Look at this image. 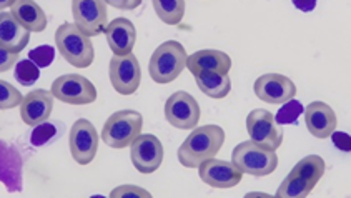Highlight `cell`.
Masks as SVG:
<instances>
[{
  "label": "cell",
  "instance_id": "obj_1",
  "mask_svg": "<svg viewBox=\"0 0 351 198\" xmlns=\"http://www.w3.org/2000/svg\"><path fill=\"white\" fill-rule=\"evenodd\" d=\"M225 143V130L218 125L195 127L178 149V162L185 169H198L213 158Z\"/></svg>",
  "mask_w": 351,
  "mask_h": 198
},
{
  "label": "cell",
  "instance_id": "obj_14",
  "mask_svg": "<svg viewBox=\"0 0 351 198\" xmlns=\"http://www.w3.org/2000/svg\"><path fill=\"white\" fill-rule=\"evenodd\" d=\"M255 95L263 102L271 105H283L288 100L295 99L296 85L293 80L282 73H265L253 84Z\"/></svg>",
  "mask_w": 351,
  "mask_h": 198
},
{
  "label": "cell",
  "instance_id": "obj_33",
  "mask_svg": "<svg viewBox=\"0 0 351 198\" xmlns=\"http://www.w3.org/2000/svg\"><path fill=\"white\" fill-rule=\"evenodd\" d=\"M105 2L120 10H135L143 0H105Z\"/></svg>",
  "mask_w": 351,
  "mask_h": 198
},
{
  "label": "cell",
  "instance_id": "obj_6",
  "mask_svg": "<svg viewBox=\"0 0 351 198\" xmlns=\"http://www.w3.org/2000/svg\"><path fill=\"white\" fill-rule=\"evenodd\" d=\"M232 160L243 173L253 175V177H265L270 175L278 166V157L275 150L265 149L253 140L241 142L233 149Z\"/></svg>",
  "mask_w": 351,
  "mask_h": 198
},
{
  "label": "cell",
  "instance_id": "obj_10",
  "mask_svg": "<svg viewBox=\"0 0 351 198\" xmlns=\"http://www.w3.org/2000/svg\"><path fill=\"white\" fill-rule=\"evenodd\" d=\"M69 147L72 158L79 165H88L99 150V134L93 123L87 119H79L70 128Z\"/></svg>",
  "mask_w": 351,
  "mask_h": 198
},
{
  "label": "cell",
  "instance_id": "obj_18",
  "mask_svg": "<svg viewBox=\"0 0 351 198\" xmlns=\"http://www.w3.org/2000/svg\"><path fill=\"white\" fill-rule=\"evenodd\" d=\"M306 128L313 137L328 138L337 130V114L325 102H311L305 108Z\"/></svg>",
  "mask_w": 351,
  "mask_h": 198
},
{
  "label": "cell",
  "instance_id": "obj_25",
  "mask_svg": "<svg viewBox=\"0 0 351 198\" xmlns=\"http://www.w3.org/2000/svg\"><path fill=\"white\" fill-rule=\"evenodd\" d=\"M14 77L19 84L23 85V87H30V85H34L35 82L38 80V77H40V67L35 65L30 58L19 60L17 65H15Z\"/></svg>",
  "mask_w": 351,
  "mask_h": 198
},
{
  "label": "cell",
  "instance_id": "obj_4",
  "mask_svg": "<svg viewBox=\"0 0 351 198\" xmlns=\"http://www.w3.org/2000/svg\"><path fill=\"white\" fill-rule=\"evenodd\" d=\"M186 60H189V55L180 42H163L157 47L148 62V73L155 84H170L182 75L183 70L186 69Z\"/></svg>",
  "mask_w": 351,
  "mask_h": 198
},
{
  "label": "cell",
  "instance_id": "obj_31",
  "mask_svg": "<svg viewBox=\"0 0 351 198\" xmlns=\"http://www.w3.org/2000/svg\"><path fill=\"white\" fill-rule=\"evenodd\" d=\"M331 140H333V145L341 151H351V137L345 132H337L335 130L331 134Z\"/></svg>",
  "mask_w": 351,
  "mask_h": 198
},
{
  "label": "cell",
  "instance_id": "obj_16",
  "mask_svg": "<svg viewBox=\"0 0 351 198\" xmlns=\"http://www.w3.org/2000/svg\"><path fill=\"white\" fill-rule=\"evenodd\" d=\"M53 93L37 88L23 97L21 103V119L25 125L35 127L47 122L53 110Z\"/></svg>",
  "mask_w": 351,
  "mask_h": 198
},
{
  "label": "cell",
  "instance_id": "obj_13",
  "mask_svg": "<svg viewBox=\"0 0 351 198\" xmlns=\"http://www.w3.org/2000/svg\"><path fill=\"white\" fill-rule=\"evenodd\" d=\"M130 158L140 173H154L163 162L162 142L152 134H140L138 138L130 145Z\"/></svg>",
  "mask_w": 351,
  "mask_h": 198
},
{
  "label": "cell",
  "instance_id": "obj_12",
  "mask_svg": "<svg viewBox=\"0 0 351 198\" xmlns=\"http://www.w3.org/2000/svg\"><path fill=\"white\" fill-rule=\"evenodd\" d=\"M247 132L253 142L265 149L276 151L283 143V132L278 128L275 116L263 108L250 112L247 116Z\"/></svg>",
  "mask_w": 351,
  "mask_h": 198
},
{
  "label": "cell",
  "instance_id": "obj_35",
  "mask_svg": "<svg viewBox=\"0 0 351 198\" xmlns=\"http://www.w3.org/2000/svg\"><path fill=\"white\" fill-rule=\"evenodd\" d=\"M15 3V0H0V7H2V10H5L7 7H12Z\"/></svg>",
  "mask_w": 351,
  "mask_h": 198
},
{
  "label": "cell",
  "instance_id": "obj_11",
  "mask_svg": "<svg viewBox=\"0 0 351 198\" xmlns=\"http://www.w3.org/2000/svg\"><path fill=\"white\" fill-rule=\"evenodd\" d=\"M108 77H110L114 90L120 95H132L138 90L140 82H142V70L134 53L112 57L110 65H108Z\"/></svg>",
  "mask_w": 351,
  "mask_h": 198
},
{
  "label": "cell",
  "instance_id": "obj_22",
  "mask_svg": "<svg viewBox=\"0 0 351 198\" xmlns=\"http://www.w3.org/2000/svg\"><path fill=\"white\" fill-rule=\"evenodd\" d=\"M2 184L9 192L22 190V158L9 143H2Z\"/></svg>",
  "mask_w": 351,
  "mask_h": 198
},
{
  "label": "cell",
  "instance_id": "obj_17",
  "mask_svg": "<svg viewBox=\"0 0 351 198\" xmlns=\"http://www.w3.org/2000/svg\"><path fill=\"white\" fill-rule=\"evenodd\" d=\"M30 30L25 29L12 12L2 10L0 14V49L12 53H21L30 42Z\"/></svg>",
  "mask_w": 351,
  "mask_h": 198
},
{
  "label": "cell",
  "instance_id": "obj_8",
  "mask_svg": "<svg viewBox=\"0 0 351 198\" xmlns=\"http://www.w3.org/2000/svg\"><path fill=\"white\" fill-rule=\"evenodd\" d=\"M53 97L69 105H88L97 100V88L87 77L79 73H67L52 84Z\"/></svg>",
  "mask_w": 351,
  "mask_h": 198
},
{
  "label": "cell",
  "instance_id": "obj_32",
  "mask_svg": "<svg viewBox=\"0 0 351 198\" xmlns=\"http://www.w3.org/2000/svg\"><path fill=\"white\" fill-rule=\"evenodd\" d=\"M19 62V53H12L9 50L0 49V72H7L12 65Z\"/></svg>",
  "mask_w": 351,
  "mask_h": 198
},
{
  "label": "cell",
  "instance_id": "obj_24",
  "mask_svg": "<svg viewBox=\"0 0 351 198\" xmlns=\"http://www.w3.org/2000/svg\"><path fill=\"white\" fill-rule=\"evenodd\" d=\"M155 14L167 25H178L185 15V0H152Z\"/></svg>",
  "mask_w": 351,
  "mask_h": 198
},
{
  "label": "cell",
  "instance_id": "obj_28",
  "mask_svg": "<svg viewBox=\"0 0 351 198\" xmlns=\"http://www.w3.org/2000/svg\"><path fill=\"white\" fill-rule=\"evenodd\" d=\"M23 97L14 85L5 80H0V108L2 110H10V108L19 107L23 102Z\"/></svg>",
  "mask_w": 351,
  "mask_h": 198
},
{
  "label": "cell",
  "instance_id": "obj_9",
  "mask_svg": "<svg viewBox=\"0 0 351 198\" xmlns=\"http://www.w3.org/2000/svg\"><path fill=\"white\" fill-rule=\"evenodd\" d=\"M200 105L189 92L171 93L165 102V119L178 130H193L200 120Z\"/></svg>",
  "mask_w": 351,
  "mask_h": 198
},
{
  "label": "cell",
  "instance_id": "obj_30",
  "mask_svg": "<svg viewBox=\"0 0 351 198\" xmlns=\"http://www.w3.org/2000/svg\"><path fill=\"white\" fill-rule=\"evenodd\" d=\"M110 197L114 198H120V197H134V198H138V197H150V193L147 192V190L140 188V186H135V185H122V186H117L115 190H112Z\"/></svg>",
  "mask_w": 351,
  "mask_h": 198
},
{
  "label": "cell",
  "instance_id": "obj_5",
  "mask_svg": "<svg viewBox=\"0 0 351 198\" xmlns=\"http://www.w3.org/2000/svg\"><path fill=\"white\" fill-rule=\"evenodd\" d=\"M143 116L136 110H120L112 114L102 128L105 145L120 150L127 149L142 134Z\"/></svg>",
  "mask_w": 351,
  "mask_h": 198
},
{
  "label": "cell",
  "instance_id": "obj_2",
  "mask_svg": "<svg viewBox=\"0 0 351 198\" xmlns=\"http://www.w3.org/2000/svg\"><path fill=\"white\" fill-rule=\"evenodd\" d=\"M326 165L319 155H308L293 166L276 190L278 198H305L325 175Z\"/></svg>",
  "mask_w": 351,
  "mask_h": 198
},
{
  "label": "cell",
  "instance_id": "obj_29",
  "mask_svg": "<svg viewBox=\"0 0 351 198\" xmlns=\"http://www.w3.org/2000/svg\"><path fill=\"white\" fill-rule=\"evenodd\" d=\"M29 58L40 69H47L52 64L53 58H56V49L50 45H40L37 47V49L30 50Z\"/></svg>",
  "mask_w": 351,
  "mask_h": 198
},
{
  "label": "cell",
  "instance_id": "obj_7",
  "mask_svg": "<svg viewBox=\"0 0 351 198\" xmlns=\"http://www.w3.org/2000/svg\"><path fill=\"white\" fill-rule=\"evenodd\" d=\"M105 0H72L73 23L88 37L105 34L108 22Z\"/></svg>",
  "mask_w": 351,
  "mask_h": 198
},
{
  "label": "cell",
  "instance_id": "obj_3",
  "mask_svg": "<svg viewBox=\"0 0 351 198\" xmlns=\"http://www.w3.org/2000/svg\"><path fill=\"white\" fill-rule=\"evenodd\" d=\"M87 34H84L75 23L64 22L56 30V45L58 53L67 60L72 67L87 69L93 64L95 49Z\"/></svg>",
  "mask_w": 351,
  "mask_h": 198
},
{
  "label": "cell",
  "instance_id": "obj_19",
  "mask_svg": "<svg viewBox=\"0 0 351 198\" xmlns=\"http://www.w3.org/2000/svg\"><path fill=\"white\" fill-rule=\"evenodd\" d=\"M108 47L114 55H128L134 50L136 42L135 25L128 18L119 17L114 18L105 30Z\"/></svg>",
  "mask_w": 351,
  "mask_h": 198
},
{
  "label": "cell",
  "instance_id": "obj_34",
  "mask_svg": "<svg viewBox=\"0 0 351 198\" xmlns=\"http://www.w3.org/2000/svg\"><path fill=\"white\" fill-rule=\"evenodd\" d=\"M291 2H293L295 9L302 12H311L315 10V7H317L318 0H291Z\"/></svg>",
  "mask_w": 351,
  "mask_h": 198
},
{
  "label": "cell",
  "instance_id": "obj_15",
  "mask_svg": "<svg viewBox=\"0 0 351 198\" xmlns=\"http://www.w3.org/2000/svg\"><path fill=\"white\" fill-rule=\"evenodd\" d=\"M198 175L200 180L212 188H233L241 182L243 172L235 165V162L217 160V158H208L198 166Z\"/></svg>",
  "mask_w": 351,
  "mask_h": 198
},
{
  "label": "cell",
  "instance_id": "obj_20",
  "mask_svg": "<svg viewBox=\"0 0 351 198\" xmlns=\"http://www.w3.org/2000/svg\"><path fill=\"white\" fill-rule=\"evenodd\" d=\"M186 69L192 72V75L202 72H218V73H228L232 69V58L228 53L221 52V50H198V52L189 55L186 60Z\"/></svg>",
  "mask_w": 351,
  "mask_h": 198
},
{
  "label": "cell",
  "instance_id": "obj_27",
  "mask_svg": "<svg viewBox=\"0 0 351 198\" xmlns=\"http://www.w3.org/2000/svg\"><path fill=\"white\" fill-rule=\"evenodd\" d=\"M57 137H60V135H58L56 123L44 122L40 123V125L34 127L29 140L34 147H44V145H49V143H52Z\"/></svg>",
  "mask_w": 351,
  "mask_h": 198
},
{
  "label": "cell",
  "instance_id": "obj_23",
  "mask_svg": "<svg viewBox=\"0 0 351 198\" xmlns=\"http://www.w3.org/2000/svg\"><path fill=\"white\" fill-rule=\"evenodd\" d=\"M198 88L210 99H225L232 90V80L228 73L218 72H202L193 75Z\"/></svg>",
  "mask_w": 351,
  "mask_h": 198
},
{
  "label": "cell",
  "instance_id": "obj_21",
  "mask_svg": "<svg viewBox=\"0 0 351 198\" xmlns=\"http://www.w3.org/2000/svg\"><path fill=\"white\" fill-rule=\"evenodd\" d=\"M12 15L30 32L40 34L47 29V15L35 0H15L10 7Z\"/></svg>",
  "mask_w": 351,
  "mask_h": 198
},
{
  "label": "cell",
  "instance_id": "obj_26",
  "mask_svg": "<svg viewBox=\"0 0 351 198\" xmlns=\"http://www.w3.org/2000/svg\"><path fill=\"white\" fill-rule=\"evenodd\" d=\"M302 114H305V107L302 102L291 99L282 105L278 114L275 115V120L280 125H295V123H298V116Z\"/></svg>",
  "mask_w": 351,
  "mask_h": 198
}]
</instances>
